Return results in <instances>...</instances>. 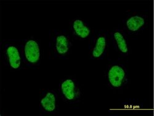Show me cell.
I'll return each instance as SVG.
<instances>
[{"label":"cell","mask_w":154,"mask_h":116,"mask_svg":"<svg viewBox=\"0 0 154 116\" xmlns=\"http://www.w3.org/2000/svg\"><path fill=\"white\" fill-rule=\"evenodd\" d=\"M73 42L65 29H51L49 32V54L51 59H69L72 54Z\"/></svg>","instance_id":"6da1fadb"},{"label":"cell","mask_w":154,"mask_h":116,"mask_svg":"<svg viewBox=\"0 0 154 116\" xmlns=\"http://www.w3.org/2000/svg\"><path fill=\"white\" fill-rule=\"evenodd\" d=\"M0 56L3 65L11 70L26 67L23 61L20 40L5 39L0 43Z\"/></svg>","instance_id":"7a4b0ae2"},{"label":"cell","mask_w":154,"mask_h":116,"mask_svg":"<svg viewBox=\"0 0 154 116\" xmlns=\"http://www.w3.org/2000/svg\"><path fill=\"white\" fill-rule=\"evenodd\" d=\"M23 61L26 67L36 69L40 67L43 60L41 42L33 36L20 40Z\"/></svg>","instance_id":"3957f363"},{"label":"cell","mask_w":154,"mask_h":116,"mask_svg":"<svg viewBox=\"0 0 154 116\" xmlns=\"http://www.w3.org/2000/svg\"><path fill=\"white\" fill-rule=\"evenodd\" d=\"M107 85L111 89H123L129 82V74L125 64L115 61L109 64L105 71Z\"/></svg>","instance_id":"277c9868"},{"label":"cell","mask_w":154,"mask_h":116,"mask_svg":"<svg viewBox=\"0 0 154 116\" xmlns=\"http://www.w3.org/2000/svg\"><path fill=\"white\" fill-rule=\"evenodd\" d=\"M58 92L60 98L67 104H77L82 99L80 83L73 75L66 76L60 79L58 85Z\"/></svg>","instance_id":"5b68a950"},{"label":"cell","mask_w":154,"mask_h":116,"mask_svg":"<svg viewBox=\"0 0 154 116\" xmlns=\"http://www.w3.org/2000/svg\"><path fill=\"white\" fill-rule=\"evenodd\" d=\"M149 14L143 11H131L122 20L121 28L128 36H137L148 26Z\"/></svg>","instance_id":"8992f818"},{"label":"cell","mask_w":154,"mask_h":116,"mask_svg":"<svg viewBox=\"0 0 154 116\" xmlns=\"http://www.w3.org/2000/svg\"><path fill=\"white\" fill-rule=\"evenodd\" d=\"M109 31L96 30L89 40V58L92 60H102L107 55L110 45Z\"/></svg>","instance_id":"52a82bcc"},{"label":"cell","mask_w":154,"mask_h":116,"mask_svg":"<svg viewBox=\"0 0 154 116\" xmlns=\"http://www.w3.org/2000/svg\"><path fill=\"white\" fill-rule=\"evenodd\" d=\"M39 110L43 114L54 115L57 113L59 110V99L54 90L44 89L41 92Z\"/></svg>","instance_id":"ba28073f"},{"label":"cell","mask_w":154,"mask_h":116,"mask_svg":"<svg viewBox=\"0 0 154 116\" xmlns=\"http://www.w3.org/2000/svg\"><path fill=\"white\" fill-rule=\"evenodd\" d=\"M109 40L116 52L123 58L131 54V47L128 35L121 29L115 28L109 33Z\"/></svg>","instance_id":"9c48e42d"},{"label":"cell","mask_w":154,"mask_h":116,"mask_svg":"<svg viewBox=\"0 0 154 116\" xmlns=\"http://www.w3.org/2000/svg\"><path fill=\"white\" fill-rule=\"evenodd\" d=\"M69 28L74 39L79 41L89 40L94 32L89 23L81 17L72 19L69 23Z\"/></svg>","instance_id":"30bf717a"}]
</instances>
